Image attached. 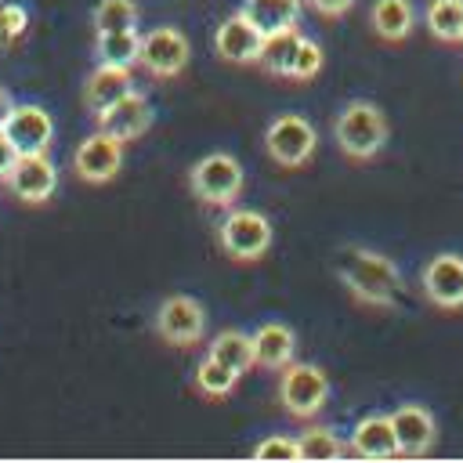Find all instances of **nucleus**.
<instances>
[{
	"label": "nucleus",
	"instance_id": "obj_19",
	"mask_svg": "<svg viewBox=\"0 0 463 463\" xmlns=\"http://www.w3.org/2000/svg\"><path fill=\"white\" fill-rule=\"evenodd\" d=\"M300 43H304L300 25H286V29L268 33V36H264V43H260V65H264L268 72H275V76H286V80H289L293 61H297V54H300Z\"/></svg>",
	"mask_w": 463,
	"mask_h": 463
},
{
	"label": "nucleus",
	"instance_id": "obj_32",
	"mask_svg": "<svg viewBox=\"0 0 463 463\" xmlns=\"http://www.w3.org/2000/svg\"><path fill=\"white\" fill-rule=\"evenodd\" d=\"M14 159H18V152H14V145H11V141L4 137V130H0V181H7Z\"/></svg>",
	"mask_w": 463,
	"mask_h": 463
},
{
	"label": "nucleus",
	"instance_id": "obj_26",
	"mask_svg": "<svg viewBox=\"0 0 463 463\" xmlns=\"http://www.w3.org/2000/svg\"><path fill=\"white\" fill-rule=\"evenodd\" d=\"M297 445H300V459H304V463H326V459L347 456V445H344L333 430H326V427L304 430V434L297 438Z\"/></svg>",
	"mask_w": 463,
	"mask_h": 463
},
{
	"label": "nucleus",
	"instance_id": "obj_11",
	"mask_svg": "<svg viewBox=\"0 0 463 463\" xmlns=\"http://www.w3.org/2000/svg\"><path fill=\"white\" fill-rule=\"evenodd\" d=\"M0 130L14 145L18 156H40V152H47V145L54 137V123L40 105H11Z\"/></svg>",
	"mask_w": 463,
	"mask_h": 463
},
{
	"label": "nucleus",
	"instance_id": "obj_28",
	"mask_svg": "<svg viewBox=\"0 0 463 463\" xmlns=\"http://www.w3.org/2000/svg\"><path fill=\"white\" fill-rule=\"evenodd\" d=\"M25 29H29L25 7L22 4H11V0H0V51H7Z\"/></svg>",
	"mask_w": 463,
	"mask_h": 463
},
{
	"label": "nucleus",
	"instance_id": "obj_31",
	"mask_svg": "<svg viewBox=\"0 0 463 463\" xmlns=\"http://www.w3.org/2000/svg\"><path fill=\"white\" fill-rule=\"evenodd\" d=\"M307 4H311V7H315L322 18H340V14H344V11H347L354 0H307Z\"/></svg>",
	"mask_w": 463,
	"mask_h": 463
},
{
	"label": "nucleus",
	"instance_id": "obj_18",
	"mask_svg": "<svg viewBox=\"0 0 463 463\" xmlns=\"http://www.w3.org/2000/svg\"><path fill=\"white\" fill-rule=\"evenodd\" d=\"M130 90H134L130 69H123V65H98V69L90 72L87 87H83V101H87V109L98 116V112H105L112 101H119V98L130 94Z\"/></svg>",
	"mask_w": 463,
	"mask_h": 463
},
{
	"label": "nucleus",
	"instance_id": "obj_5",
	"mask_svg": "<svg viewBox=\"0 0 463 463\" xmlns=\"http://www.w3.org/2000/svg\"><path fill=\"white\" fill-rule=\"evenodd\" d=\"M329 402V376L311 362H289L279 369V405L293 420H315Z\"/></svg>",
	"mask_w": 463,
	"mask_h": 463
},
{
	"label": "nucleus",
	"instance_id": "obj_15",
	"mask_svg": "<svg viewBox=\"0 0 463 463\" xmlns=\"http://www.w3.org/2000/svg\"><path fill=\"white\" fill-rule=\"evenodd\" d=\"M7 184L11 192L22 199V203H47L58 188V170L54 163L47 159V152L40 156H18L11 174H7Z\"/></svg>",
	"mask_w": 463,
	"mask_h": 463
},
{
	"label": "nucleus",
	"instance_id": "obj_2",
	"mask_svg": "<svg viewBox=\"0 0 463 463\" xmlns=\"http://www.w3.org/2000/svg\"><path fill=\"white\" fill-rule=\"evenodd\" d=\"M333 137L347 159L365 163L387 145V116L373 101H347L333 119Z\"/></svg>",
	"mask_w": 463,
	"mask_h": 463
},
{
	"label": "nucleus",
	"instance_id": "obj_6",
	"mask_svg": "<svg viewBox=\"0 0 463 463\" xmlns=\"http://www.w3.org/2000/svg\"><path fill=\"white\" fill-rule=\"evenodd\" d=\"M318 148V130L311 127L307 116H297V112H282L268 123L264 130V152L286 166V170H297L304 166Z\"/></svg>",
	"mask_w": 463,
	"mask_h": 463
},
{
	"label": "nucleus",
	"instance_id": "obj_33",
	"mask_svg": "<svg viewBox=\"0 0 463 463\" xmlns=\"http://www.w3.org/2000/svg\"><path fill=\"white\" fill-rule=\"evenodd\" d=\"M7 112H11V98H7V90L0 87V127H4V119H7Z\"/></svg>",
	"mask_w": 463,
	"mask_h": 463
},
{
	"label": "nucleus",
	"instance_id": "obj_7",
	"mask_svg": "<svg viewBox=\"0 0 463 463\" xmlns=\"http://www.w3.org/2000/svg\"><path fill=\"white\" fill-rule=\"evenodd\" d=\"M156 333L170 347H195L206 336V307L195 297H166L156 311Z\"/></svg>",
	"mask_w": 463,
	"mask_h": 463
},
{
	"label": "nucleus",
	"instance_id": "obj_1",
	"mask_svg": "<svg viewBox=\"0 0 463 463\" xmlns=\"http://www.w3.org/2000/svg\"><path fill=\"white\" fill-rule=\"evenodd\" d=\"M336 279L351 300L373 311H391L405 289L398 264L387 253H376L365 246H347L336 253Z\"/></svg>",
	"mask_w": 463,
	"mask_h": 463
},
{
	"label": "nucleus",
	"instance_id": "obj_29",
	"mask_svg": "<svg viewBox=\"0 0 463 463\" xmlns=\"http://www.w3.org/2000/svg\"><path fill=\"white\" fill-rule=\"evenodd\" d=\"M250 456H253V459H286V463H297V459H300V445H297V438H289V434H271V438L257 441Z\"/></svg>",
	"mask_w": 463,
	"mask_h": 463
},
{
	"label": "nucleus",
	"instance_id": "obj_27",
	"mask_svg": "<svg viewBox=\"0 0 463 463\" xmlns=\"http://www.w3.org/2000/svg\"><path fill=\"white\" fill-rule=\"evenodd\" d=\"M94 29L98 33L137 29V4L134 0H98V7H94Z\"/></svg>",
	"mask_w": 463,
	"mask_h": 463
},
{
	"label": "nucleus",
	"instance_id": "obj_3",
	"mask_svg": "<svg viewBox=\"0 0 463 463\" xmlns=\"http://www.w3.org/2000/svg\"><path fill=\"white\" fill-rule=\"evenodd\" d=\"M242 181H246L242 163H239L235 156H228V152H210V156H203L199 163H192V170H188V188H192V195H195L199 203L221 206V210H232V206L239 203Z\"/></svg>",
	"mask_w": 463,
	"mask_h": 463
},
{
	"label": "nucleus",
	"instance_id": "obj_9",
	"mask_svg": "<svg viewBox=\"0 0 463 463\" xmlns=\"http://www.w3.org/2000/svg\"><path fill=\"white\" fill-rule=\"evenodd\" d=\"M188 58H192V43H188V36L181 29L156 25L148 33H141V58H137V65L145 72H152L159 80H170V76L184 72Z\"/></svg>",
	"mask_w": 463,
	"mask_h": 463
},
{
	"label": "nucleus",
	"instance_id": "obj_20",
	"mask_svg": "<svg viewBox=\"0 0 463 463\" xmlns=\"http://www.w3.org/2000/svg\"><path fill=\"white\" fill-rule=\"evenodd\" d=\"M369 22H373V33L380 40H405L416 25V11H412V0H376L373 11H369Z\"/></svg>",
	"mask_w": 463,
	"mask_h": 463
},
{
	"label": "nucleus",
	"instance_id": "obj_12",
	"mask_svg": "<svg viewBox=\"0 0 463 463\" xmlns=\"http://www.w3.org/2000/svg\"><path fill=\"white\" fill-rule=\"evenodd\" d=\"M394 423V441H398V456L405 459H423L434 452L438 445V423L423 405H398L391 412Z\"/></svg>",
	"mask_w": 463,
	"mask_h": 463
},
{
	"label": "nucleus",
	"instance_id": "obj_10",
	"mask_svg": "<svg viewBox=\"0 0 463 463\" xmlns=\"http://www.w3.org/2000/svg\"><path fill=\"white\" fill-rule=\"evenodd\" d=\"M119 166H123V141H116V137L105 134V130L83 137L80 148H76V156H72V170H76V177L87 181V184H105V181H112V177L119 174Z\"/></svg>",
	"mask_w": 463,
	"mask_h": 463
},
{
	"label": "nucleus",
	"instance_id": "obj_16",
	"mask_svg": "<svg viewBox=\"0 0 463 463\" xmlns=\"http://www.w3.org/2000/svg\"><path fill=\"white\" fill-rule=\"evenodd\" d=\"M347 452L358 456V459H394L398 456V441H394V423L391 416H362L351 430V441H347Z\"/></svg>",
	"mask_w": 463,
	"mask_h": 463
},
{
	"label": "nucleus",
	"instance_id": "obj_21",
	"mask_svg": "<svg viewBox=\"0 0 463 463\" xmlns=\"http://www.w3.org/2000/svg\"><path fill=\"white\" fill-rule=\"evenodd\" d=\"M94 54H98V65H123V69H134L137 58H141V33H137V29L98 33Z\"/></svg>",
	"mask_w": 463,
	"mask_h": 463
},
{
	"label": "nucleus",
	"instance_id": "obj_14",
	"mask_svg": "<svg viewBox=\"0 0 463 463\" xmlns=\"http://www.w3.org/2000/svg\"><path fill=\"white\" fill-rule=\"evenodd\" d=\"M148 127H152V105H148V98L141 90H130L119 101H112L105 112H98V130L112 134L123 145L141 137Z\"/></svg>",
	"mask_w": 463,
	"mask_h": 463
},
{
	"label": "nucleus",
	"instance_id": "obj_8",
	"mask_svg": "<svg viewBox=\"0 0 463 463\" xmlns=\"http://www.w3.org/2000/svg\"><path fill=\"white\" fill-rule=\"evenodd\" d=\"M423 300L438 311H463V253H434L420 271Z\"/></svg>",
	"mask_w": 463,
	"mask_h": 463
},
{
	"label": "nucleus",
	"instance_id": "obj_25",
	"mask_svg": "<svg viewBox=\"0 0 463 463\" xmlns=\"http://www.w3.org/2000/svg\"><path fill=\"white\" fill-rule=\"evenodd\" d=\"M235 387H239V373H235V369L221 365V362L210 358V354L199 362V369H195V391H199L203 398L221 402V398H228Z\"/></svg>",
	"mask_w": 463,
	"mask_h": 463
},
{
	"label": "nucleus",
	"instance_id": "obj_4",
	"mask_svg": "<svg viewBox=\"0 0 463 463\" xmlns=\"http://www.w3.org/2000/svg\"><path fill=\"white\" fill-rule=\"evenodd\" d=\"M271 221L260 210H228L217 224V246L235 264H253L271 250Z\"/></svg>",
	"mask_w": 463,
	"mask_h": 463
},
{
	"label": "nucleus",
	"instance_id": "obj_30",
	"mask_svg": "<svg viewBox=\"0 0 463 463\" xmlns=\"http://www.w3.org/2000/svg\"><path fill=\"white\" fill-rule=\"evenodd\" d=\"M318 69H322V47H318L315 40H307V36H304V43H300V54H297V61H293L289 80L307 83V80H315V76H318Z\"/></svg>",
	"mask_w": 463,
	"mask_h": 463
},
{
	"label": "nucleus",
	"instance_id": "obj_22",
	"mask_svg": "<svg viewBox=\"0 0 463 463\" xmlns=\"http://www.w3.org/2000/svg\"><path fill=\"white\" fill-rule=\"evenodd\" d=\"M206 354L217 358L221 365L235 369L239 376L257 365V358H253V336H246V333H239V329H221V333L210 340Z\"/></svg>",
	"mask_w": 463,
	"mask_h": 463
},
{
	"label": "nucleus",
	"instance_id": "obj_17",
	"mask_svg": "<svg viewBox=\"0 0 463 463\" xmlns=\"http://www.w3.org/2000/svg\"><path fill=\"white\" fill-rule=\"evenodd\" d=\"M297 354V333L282 322H264L257 333H253V358L260 369H286Z\"/></svg>",
	"mask_w": 463,
	"mask_h": 463
},
{
	"label": "nucleus",
	"instance_id": "obj_23",
	"mask_svg": "<svg viewBox=\"0 0 463 463\" xmlns=\"http://www.w3.org/2000/svg\"><path fill=\"white\" fill-rule=\"evenodd\" d=\"M239 11L268 36V33H275V29L297 25V18H300V0H242Z\"/></svg>",
	"mask_w": 463,
	"mask_h": 463
},
{
	"label": "nucleus",
	"instance_id": "obj_24",
	"mask_svg": "<svg viewBox=\"0 0 463 463\" xmlns=\"http://www.w3.org/2000/svg\"><path fill=\"white\" fill-rule=\"evenodd\" d=\"M423 18L430 36L445 43H463V0H430Z\"/></svg>",
	"mask_w": 463,
	"mask_h": 463
},
{
	"label": "nucleus",
	"instance_id": "obj_13",
	"mask_svg": "<svg viewBox=\"0 0 463 463\" xmlns=\"http://www.w3.org/2000/svg\"><path fill=\"white\" fill-rule=\"evenodd\" d=\"M260 43H264V33L239 11V14H228L217 33H213V51L217 58L232 61V65H253L260 61Z\"/></svg>",
	"mask_w": 463,
	"mask_h": 463
}]
</instances>
